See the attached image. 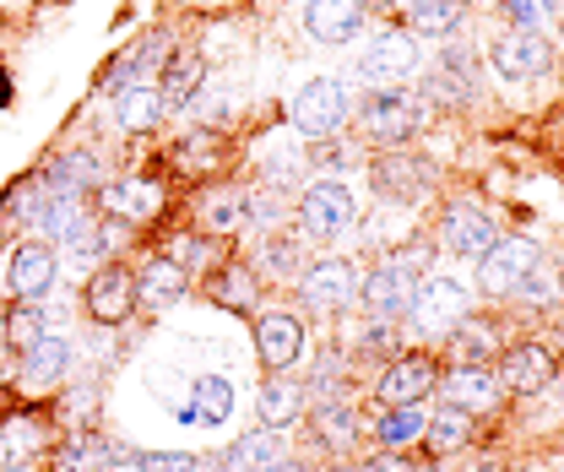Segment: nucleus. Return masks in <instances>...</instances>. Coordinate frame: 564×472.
Returning a JSON list of instances; mask_svg holds the SVG:
<instances>
[{"instance_id": "f257e3e1", "label": "nucleus", "mask_w": 564, "mask_h": 472, "mask_svg": "<svg viewBox=\"0 0 564 472\" xmlns=\"http://www.w3.org/2000/svg\"><path fill=\"white\" fill-rule=\"evenodd\" d=\"M419 277H423V261H419V256H391V261H380V267L358 282L369 321H402V315L413 310Z\"/></svg>"}, {"instance_id": "f03ea898", "label": "nucleus", "mask_w": 564, "mask_h": 472, "mask_svg": "<svg viewBox=\"0 0 564 472\" xmlns=\"http://www.w3.org/2000/svg\"><path fill=\"white\" fill-rule=\"evenodd\" d=\"M423 120H429V109H423L419 93H408V87H380L369 104H364V115H358V126L369 141H380V147H402V141H413L423 131Z\"/></svg>"}, {"instance_id": "7ed1b4c3", "label": "nucleus", "mask_w": 564, "mask_h": 472, "mask_svg": "<svg viewBox=\"0 0 564 472\" xmlns=\"http://www.w3.org/2000/svg\"><path fill=\"white\" fill-rule=\"evenodd\" d=\"M293 126L310 136V141H332V136L348 126V87L337 76L304 82L299 98H293Z\"/></svg>"}, {"instance_id": "20e7f679", "label": "nucleus", "mask_w": 564, "mask_h": 472, "mask_svg": "<svg viewBox=\"0 0 564 472\" xmlns=\"http://www.w3.org/2000/svg\"><path fill=\"white\" fill-rule=\"evenodd\" d=\"M543 267V250L532 239H494L478 261V288L489 299H516V288Z\"/></svg>"}, {"instance_id": "39448f33", "label": "nucleus", "mask_w": 564, "mask_h": 472, "mask_svg": "<svg viewBox=\"0 0 564 472\" xmlns=\"http://www.w3.org/2000/svg\"><path fill=\"white\" fill-rule=\"evenodd\" d=\"M352 217H358V202H352L348 185H337V180H315V185L299 196V223H304L310 239H337V234H348Z\"/></svg>"}, {"instance_id": "423d86ee", "label": "nucleus", "mask_w": 564, "mask_h": 472, "mask_svg": "<svg viewBox=\"0 0 564 472\" xmlns=\"http://www.w3.org/2000/svg\"><path fill=\"white\" fill-rule=\"evenodd\" d=\"M87 310H93V321L98 326H120V321H131L137 315V271L131 267H98L87 277Z\"/></svg>"}, {"instance_id": "0eeeda50", "label": "nucleus", "mask_w": 564, "mask_h": 472, "mask_svg": "<svg viewBox=\"0 0 564 472\" xmlns=\"http://www.w3.org/2000/svg\"><path fill=\"white\" fill-rule=\"evenodd\" d=\"M423 332H451L462 315H467V288L456 277H419V293H413V310Z\"/></svg>"}, {"instance_id": "6e6552de", "label": "nucleus", "mask_w": 564, "mask_h": 472, "mask_svg": "<svg viewBox=\"0 0 564 472\" xmlns=\"http://www.w3.org/2000/svg\"><path fill=\"white\" fill-rule=\"evenodd\" d=\"M299 293L310 310L332 315V310H348L352 293H358V271L352 261H315L310 271H299Z\"/></svg>"}, {"instance_id": "1a4fd4ad", "label": "nucleus", "mask_w": 564, "mask_h": 472, "mask_svg": "<svg viewBox=\"0 0 564 472\" xmlns=\"http://www.w3.org/2000/svg\"><path fill=\"white\" fill-rule=\"evenodd\" d=\"M358 71H364L369 87H402V82L419 71V44H413V33H386V39H375Z\"/></svg>"}, {"instance_id": "9d476101", "label": "nucleus", "mask_w": 564, "mask_h": 472, "mask_svg": "<svg viewBox=\"0 0 564 472\" xmlns=\"http://www.w3.org/2000/svg\"><path fill=\"white\" fill-rule=\"evenodd\" d=\"M98 202H104V212H109V217H120L126 228H141V223H152V217L163 212V185H158V180H141V174H131V180L104 185V191H98Z\"/></svg>"}, {"instance_id": "9b49d317", "label": "nucleus", "mask_w": 564, "mask_h": 472, "mask_svg": "<svg viewBox=\"0 0 564 472\" xmlns=\"http://www.w3.org/2000/svg\"><path fill=\"white\" fill-rule=\"evenodd\" d=\"M55 245H44V239H28V245H17L11 256H6V282H11V293L17 299H39L50 282H55Z\"/></svg>"}, {"instance_id": "f8f14e48", "label": "nucleus", "mask_w": 564, "mask_h": 472, "mask_svg": "<svg viewBox=\"0 0 564 472\" xmlns=\"http://www.w3.org/2000/svg\"><path fill=\"white\" fill-rule=\"evenodd\" d=\"M256 353H261V364H267L272 375L293 369V364L304 358V326H299V315H282V310L261 315V321H256Z\"/></svg>"}, {"instance_id": "ddd939ff", "label": "nucleus", "mask_w": 564, "mask_h": 472, "mask_svg": "<svg viewBox=\"0 0 564 472\" xmlns=\"http://www.w3.org/2000/svg\"><path fill=\"white\" fill-rule=\"evenodd\" d=\"M494 239H499V228H494V217L484 206H445V217H440V245L445 250H456V256H484Z\"/></svg>"}, {"instance_id": "4468645a", "label": "nucleus", "mask_w": 564, "mask_h": 472, "mask_svg": "<svg viewBox=\"0 0 564 472\" xmlns=\"http://www.w3.org/2000/svg\"><path fill=\"white\" fill-rule=\"evenodd\" d=\"M489 66L505 82H532V76H543V66H549V44L538 33H499L489 50Z\"/></svg>"}, {"instance_id": "2eb2a0df", "label": "nucleus", "mask_w": 564, "mask_h": 472, "mask_svg": "<svg viewBox=\"0 0 564 472\" xmlns=\"http://www.w3.org/2000/svg\"><path fill=\"white\" fill-rule=\"evenodd\" d=\"M434 386H440L434 364H429L423 353H402V358H391V369L380 375V403H386V407L423 403V397H429Z\"/></svg>"}, {"instance_id": "dca6fc26", "label": "nucleus", "mask_w": 564, "mask_h": 472, "mask_svg": "<svg viewBox=\"0 0 564 472\" xmlns=\"http://www.w3.org/2000/svg\"><path fill=\"white\" fill-rule=\"evenodd\" d=\"M429 185H434V174L413 152H386L375 163V191L391 196V202H419V196H429Z\"/></svg>"}, {"instance_id": "f3484780", "label": "nucleus", "mask_w": 564, "mask_h": 472, "mask_svg": "<svg viewBox=\"0 0 564 472\" xmlns=\"http://www.w3.org/2000/svg\"><path fill=\"white\" fill-rule=\"evenodd\" d=\"M554 380V353L543 342H516L499 358V386L505 391H543Z\"/></svg>"}, {"instance_id": "a211bd4d", "label": "nucleus", "mask_w": 564, "mask_h": 472, "mask_svg": "<svg viewBox=\"0 0 564 472\" xmlns=\"http://www.w3.org/2000/svg\"><path fill=\"white\" fill-rule=\"evenodd\" d=\"M304 28L315 44H348L364 28V6L358 0H304Z\"/></svg>"}, {"instance_id": "6ab92c4d", "label": "nucleus", "mask_w": 564, "mask_h": 472, "mask_svg": "<svg viewBox=\"0 0 564 472\" xmlns=\"http://www.w3.org/2000/svg\"><path fill=\"white\" fill-rule=\"evenodd\" d=\"M185 288H191V271L180 267L174 256H152V261L137 271V304H147V310H169V304H180Z\"/></svg>"}, {"instance_id": "aec40b11", "label": "nucleus", "mask_w": 564, "mask_h": 472, "mask_svg": "<svg viewBox=\"0 0 564 472\" xmlns=\"http://www.w3.org/2000/svg\"><path fill=\"white\" fill-rule=\"evenodd\" d=\"M499 375H489L484 364H451V375H445V403L462 407V412H489L499 403Z\"/></svg>"}, {"instance_id": "412c9836", "label": "nucleus", "mask_w": 564, "mask_h": 472, "mask_svg": "<svg viewBox=\"0 0 564 472\" xmlns=\"http://www.w3.org/2000/svg\"><path fill=\"white\" fill-rule=\"evenodd\" d=\"M70 369V337H39V347L22 353V386L28 391H55Z\"/></svg>"}, {"instance_id": "4be33fe9", "label": "nucleus", "mask_w": 564, "mask_h": 472, "mask_svg": "<svg viewBox=\"0 0 564 472\" xmlns=\"http://www.w3.org/2000/svg\"><path fill=\"white\" fill-rule=\"evenodd\" d=\"M245 217H250V196L239 191V185H217L202 196V212H196V223H202V234L207 239H228V234H239L245 228Z\"/></svg>"}, {"instance_id": "5701e85b", "label": "nucleus", "mask_w": 564, "mask_h": 472, "mask_svg": "<svg viewBox=\"0 0 564 472\" xmlns=\"http://www.w3.org/2000/svg\"><path fill=\"white\" fill-rule=\"evenodd\" d=\"M202 76H207V66H202L196 50H169V61H163V71H158L163 109H185V104L202 93Z\"/></svg>"}, {"instance_id": "b1692460", "label": "nucleus", "mask_w": 564, "mask_h": 472, "mask_svg": "<svg viewBox=\"0 0 564 472\" xmlns=\"http://www.w3.org/2000/svg\"><path fill=\"white\" fill-rule=\"evenodd\" d=\"M33 223L44 228V245H55V250L70 245V239H82V234L93 228V217H87V202H82V196H50Z\"/></svg>"}, {"instance_id": "393cba45", "label": "nucleus", "mask_w": 564, "mask_h": 472, "mask_svg": "<svg viewBox=\"0 0 564 472\" xmlns=\"http://www.w3.org/2000/svg\"><path fill=\"white\" fill-rule=\"evenodd\" d=\"M494 353H499L494 321H484V315H462V321L451 326V364H489Z\"/></svg>"}, {"instance_id": "a878e982", "label": "nucleus", "mask_w": 564, "mask_h": 472, "mask_svg": "<svg viewBox=\"0 0 564 472\" xmlns=\"http://www.w3.org/2000/svg\"><path fill=\"white\" fill-rule=\"evenodd\" d=\"M115 115H120V131L147 136L158 120H163V93H158V82H137V87H126V93L115 98Z\"/></svg>"}, {"instance_id": "bb28decb", "label": "nucleus", "mask_w": 564, "mask_h": 472, "mask_svg": "<svg viewBox=\"0 0 564 472\" xmlns=\"http://www.w3.org/2000/svg\"><path fill=\"white\" fill-rule=\"evenodd\" d=\"M98 185V158L93 152H66V158H55V169L44 174V191L50 196H82V191H93Z\"/></svg>"}, {"instance_id": "cd10ccee", "label": "nucleus", "mask_w": 564, "mask_h": 472, "mask_svg": "<svg viewBox=\"0 0 564 472\" xmlns=\"http://www.w3.org/2000/svg\"><path fill=\"white\" fill-rule=\"evenodd\" d=\"M467 440H473V412H462V407H440V412L423 423V446L440 451V457L462 451Z\"/></svg>"}, {"instance_id": "c85d7f7f", "label": "nucleus", "mask_w": 564, "mask_h": 472, "mask_svg": "<svg viewBox=\"0 0 564 472\" xmlns=\"http://www.w3.org/2000/svg\"><path fill=\"white\" fill-rule=\"evenodd\" d=\"M39 446H44V429H39L33 418H11V423L0 429V472L28 468V462L39 457Z\"/></svg>"}, {"instance_id": "c756f323", "label": "nucleus", "mask_w": 564, "mask_h": 472, "mask_svg": "<svg viewBox=\"0 0 564 472\" xmlns=\"http://www.w3.org/2000/svg\"><path fill=\"white\" fill-rule=\"evenodd\" d=\"M256 412H261V429H288V423L304 412V391H299L293 380H272V386H261Z\"/></svg>"}, {"instance_id": "7c9ffc66", "label": "nucleus", "mask_w": 564, "mask_h": 472, "mask_svg": "<svg viewBox=\"0 0 564 472\" xmlns=\"http://www.w3.org/2000/svg\"><path fill=\"white\" fill-rule=\"evenodd\" d=\"M423 423H429V412H423L419 403L391 407V412L380 418V429H375V440H380L386 451H408V446H419V440H423Z\"/></svg>"}, {"instance_id": "2f4dec72", "label": "nucleus", "mask_w": 564, "mask_h": 472, "mask_svg": "<svg viewBox=\"0 0 564 472\" xmlns=\"http://www.w3.org/2000/svg\"><path fill=\"white\" fill-rule=\"evenodd\" d=\"M408 11H413V33H423V39H445V33L462 28L467 0H413Z\"/></svg>"}, {"instance_id": "473e14b6", "label": "nucleus", "mask_w": 564, "mask_h": 472, "mask_svg": "<svg viewBox=\"0 0 564 472\" xmlns=\"http://www.w3.org/2000/svg\"><path fill=\"white\" fill-rule=\"evenodd\" d=\"M212 299H217L223 310H250V304H256V271L228 261V267L212 277Z\"/></svg>"}, {"instance_id": "72a5a7b5", "label": "nucleus", "mask_w": 564, "mask_h": 472, "mask_svg": "<svg viewBox=\"0 0 564 472\" xmlns=\"http://www.w3.org/2000/svg\"><path fill=\"white\" fill-rule=\"evenodd\" d=\"M315 440L332 446V451H352V440H358V418H352V407H343V403L321 407V412H315Z\"/></svg>"}, {"instance_id": "f704fd0d", "label": "nucleus", "mask_w": 564, "mask_h": 472, "mask_svg": "<svg viewBox=\"0 0 564 472\" xmlns=\"http://www.w3.org/2000/svg\"><path fill=\"white\" fill-rule=\"evenodd\" d=\"M196 397H191V412L202 418V423H223L228 418V407H234V386L223 380V375H196V386H191Z\"/></svg>"}, {"instance_id": "c9c22d12", "label": "nucleus", "mask_w": 564, "mask_h": 472, "mask_svg": "<svg viewBox=\"0 0 564 472\" xmlns=\"http://www.w3.org/2000/svg\"><path fill=\"white\" fill-rule=\"evenodd\" d=\"M278 462V435L272 429H261V435H245L234 451H228V462L223 468L228 472H267Z\"/></svg>"}, {"instance_id": "e433bc0d", "label": "nucleus", "mask_w": 564, "mask_h": 472, "mask_svg": "<svg viewBox=\"0 0 564 472\" xmlns=\"http://www.w3.org/2000/svg\"><path fill=\"white\" fill-rule=\"evenodd\" d=\"M44 337V315L33 310V304H17L11 315H6V342L17 347V353H28V347H39Z\"/></svg>"}, {"instance_id": "4c0bfd02", "label": "nucleus", "mask_w": 564, "mask_h": 472, "mask_svg": "<svg viewBox=\"0 0 564 472\" xmlns=\"http://www.w3.org/2000/svg\"><path fill=\"white\" fill-rule=\"evenodd\" d=\"M180 267L191 271V267H207V256H212V239L207 234H185V239H174V250H169Z\"/></svg>"}, {"instance_id": "58836bf2", "label": "nucleus", "mask_w": 564, "mask_h": 472, "mask_svg": "<svg viewBox=\"0 0 564 472\" xmlns=\"http://www.w3.org/2000/svg\"><path fill=\"white\" fill-rule=\"evenodd\" d=\"M267 271L299 277V245H293V239H272V245H267Z\"/></svg>"}, {"instance_id": "ea45409f", "label": "nucleus", "mask_w": 564, "mask_h": 472, "mask_svg": "<svg viewBox=\"0 0 564 472\" xmlns=\"http://www.w3.org/2000/svg\"><path fill=\"white\" fill-rule=\"evenodd\" d=\"M141 472H196V457H185V451H152V457H141Z\"/></svg>"}, {"instance_id": "a19ab883", "label": "nucleus", "mask_w": 564, "mask_h": 472, "mask_svg": "<svg viewBox=\"0 0 564 472\" xmlns=\"http://www.w3.org/2000/svg\"><path fill=\"white\" fill-rule=\"evenodd\" d=\"M267 472H304V468H299V462H272Z\"/></svg>"}, {"instance_id": "79ce46f5", "label": "nucleus", "mask_w": 564, "mask_h": 472, "mask_svg": "<svg viewBox=\"0 0 564 472\" xmlns=\"http://www.w3.org/2000/svg\"><path fill=\"white\" fill-rule=\"evenodd\" d=\"M0 347H6V304H0Z\"/></svg>"}, {"instance_id": "37998d69", "label": "nucleus", "mask_w": 564, "mask_h": 472, "mask_svg": "<svg viewBox=\"0 0 564 472\" xmlns=\"http://www.w3.org/2000/svg\"><path fill=\"white\" fill-rule=\"evenodd\" d=\"M358 6H397V0H358Z\"/></svg>"}, {"instance_id": "c03bdc74", "label": "nucleus", "mask_w": 564, "mask_h": 472, "mask_svg": "<svg viewBox=\"0 0 564 472\" xmlns=\"http://www.w3.org/2000/svg\"><path fill=\"white\" fill-rule=\"evenodd\" d=\"M0 104H6V76H0Z\"/></svg>"}, {"instance_id": "a18cd8bd", "label": "nucleus", "mask_w": 564, "mask_h": 472, "mask_svg": "<svg viewBox=\"0 0 564 472\" xmlns=\"http://www.w3.org/2000/svg\"><path fill=\"white\" fill-rule=\"evenodd\" d=\"M326 472H352V468H326Z\"/></svg>"}, {"instance_id": "49530a36", "label": "nucleus", "mask_w": 564, "mask_h": 472, "mask_svg": "<svg viewBox=\"0 0 564 472\" xmlns=\"http://www.w3.org/2000/svg\"><path fill=\"white\" fill-rule=\"evenodd\" d=\"M55 472H70V468H55Z\"/></svg>"}, {"instance_id": "de8ad7c7", "label": "nucleus", "mask_w": 564, "mask_h": 472, "mask_svg": "<svg viewBox=\"0 0 564 472\" xmlns=\"http://www.w3.org/2000/svg\"><path fill=\"white\" fill-rule=\"evenodd\" d=\"M402 6H413V0H402Z\"/></svg>"}]
</instances>
